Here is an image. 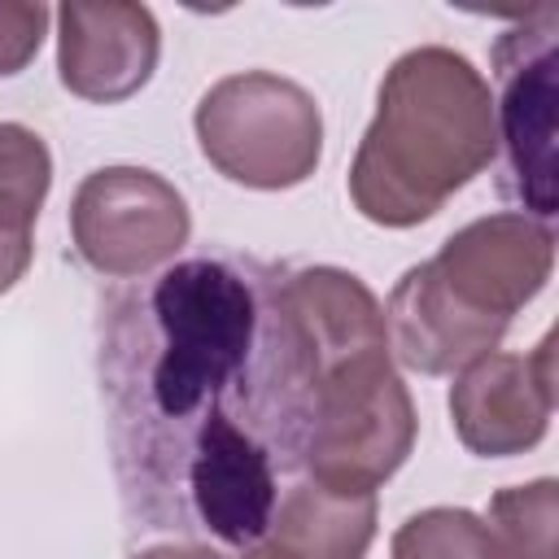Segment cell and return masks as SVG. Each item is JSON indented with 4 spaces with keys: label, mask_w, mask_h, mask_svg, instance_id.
Masks as SVG:
<instances>
[{
    "label": "cell",
    "mask_w": 559,
    "mask_h": 559,
    "mask_svg": "<svg viewBox=\"0 0 559 559\" xmlns=\"http://www.w3.org/2000/svg\"><path fill=\"white\" fill-rule=\"evenodd\" d=\"M389 559H502V550L467 507H428L393 533Z\"/></svg>",
    "instance_id": "obj_15"
},
{
    "label": "cell",
    "mask_w": 559,
    "mask_h": 559,
    "mask_svg": "<svg viewBox=\"0 0 559 559\" xmlns=\"http://www.w3.org/2000/svg\"><path fill=\"white\" fill-rule=\"evenodd\" d=\"M502 559H559V480L542 476L528 485L498 489L485 515Z\"/></svg>",
    "instance_id": "obj_13"
},
{
    "label": "cell",
    "mask_w": 559,
    "mask_h": 559,
    "mask_svg": "<svg viewBox=\"0 0 559 559\" xmlns=\"http://www.w3.org/2000/svg\"><path fill=\"white\" fill-rule=\"evenodd\" d=\"M131 559H223V555L214 546H201V542H179V546L170 542V546H148Z\"/></svg>",
    "instance_id": "obj_18"
},
{
    "label": "cell",
    "mask_w": 559,
    "mask_h": 559,
    "mask_svg": "<svg viewBox=\"0 0 559 559\" xmlns=\"http://www.w3.org/2000/svg\"><path fill=\"white\" fill-rule=\"evenodd\" d=\"M162 31L148 4L131 0H66L57 9V74L61 87L92 105L131 100L157 70Z\"/></svg>",
    "instance_id": "obj_10"
},
{
    "label": "cell",
    "mask_w": 559,
    "mask_h": 559,
    "mask_svg": "<svg viewBox=\"0 0 559 559\" xmlns=\"http://www.w3.org/2000/svg\"><path fill=\"white\" fill-rule=\"evenodd\" d=\"M205 162L245 188L280 192L314 175L323 157L319 100L271 70H245L218 79L192 114Z\"/></svg>",
    "instance_id": "obj_3"
},
{
    "label": "cell",
    "mask_w": 559,
    "mask_h": 559,
    "mask_svg": "<svg viewBox=\"0 0 559 559\" xmlns=\"http://www.w3.org/2000/svg\"><path fill=\"white\" fill-rule=\"evenodd\" d=\"M555 415V336L533 354H485L467 362L450 389V424L480 459L533 450Z\"/></svg>",
    "instance_id": "obj_8"
},
{
    "label": "cell",
    "mask_w": 559,
    "mask_h": 559,
    "mask_svg": "<svg viewBox=\"0 0 559 559\" xmlns=\"http://www.w3.org/2000/svg\"><path fill=\"white\" fill-rule=\"evenodd\" d=\"M280 293L310 393H319L345 371L389 362L384 306L354 271L301 266L284 275Z\"/></svg>",
    "instance_id": "obj_9"
},
{
    "label": "cell",
    "mask_w": 559,
    "mask_h": 559,
    "mask_svg": "<svg viewBox=\"0 0 559 559\" xmlns=\"http://www.w3.org/2000/svg\"><path fill=\"white\" fill-rule=\"evenodd\" d=\"M280 284L266 262L201 253L109 301V441L148 528L236 550L266 537L280 476L301 467L314 415Z\"/></svg>",
    "instance_id": "obj_1"
},
{
    "label": "cell",
    "mask_w": 559,
    "mask_h": 559,
    "mask_svg": "<svg viewBox=\"0 0 559 559\" xmlns=\"http://www.w3.org/2000/svg\"><path fill=\"white\" fill-rule=\"evenodd\" d=\"M376 537V493L297 480L271 511L266 546L284 559H367Z\"/></svg>",
    "instance_id": "obj_12"
},
{
    "label": "cell",
    "mask_w": 559,
    "mask_h": 559,
    "mask_svg": "<svg viewBox=\"0 0 559 559\" xmlns=\"http://www.w3.org/2000/svg\"><path fill=\"white\" fill-rule=\"evenodd\" d=\"M70 236L96 275L144 280L188 245L192 214L183 192L157 170L100 166L74 188Z\"/></svg>",
    "instance_id": "obj_6"
},
{
    "label": "cell",
    "mask_w": 559,
    "mask_h": 559,
    "mask_svg": "<svg viewBox=\"0 0 559 559\" xmlns=\"http://www.w3.org/2000/svg\"><path fill=\"white\" fill-rule=\"evenodd\" d=\"M52 188V153L39 131L0 122V231H31Z\"/></svg>",
    "instance_id": "obj_14"
},
{
    "label": "cell",
    "mask_w": 559,
    "mask_h": 559,
    "mask_svg": "<svg viewBox=\"0 0 559 559\" xmlns=\"http://www.w3.org/2000/svg\"><path fill=\"white\" fill-rule=\"evenodd\" d=\"M48 17L52 9L39 0H0V79L35 61L48 35Z\"/></svg>",
    "instance_id": "obj_16"
},
{
    "label": "cell",
    "mask_w": 559,
    "mask_h": 559,
    "mask_svg": "<svg viewBox=\"0 0 559 559\" xmlns=\"http://www.w3.org/2000/svg\"><path fill=\"white\" fill-rule=\"evenodd\" d=\"M415 402L393 362H371L314 393L301 467L336 489H380L415 450Z\"/></svg>",
    "instance_id": "obj_5"
},
{
    "label": "cell",
    "mask_w": 559,
    "mask_h": 559,
    "mask_svg": "<svg viewBox=\"0 0 559 559\" xmlns=\"http://www.w3.org/2000/svg\"><path fill=\"white\" fill-rule=\"evenodd\" d=\"M432 266L467 310L511 323V314L524 310L550 280L555 231L524 210L485 214L445 236Z\"/></svg>",
    "instance_id": "obj_7"
},
{
    "label": "cell",
    "mask_w": 559,
    "mask_h": 559,
    "mask_svg": "<svg viewBox=\"0 0 559 559\" xmlns=\"http://www.w3.org/2000/svg\"><path fill=\"white\" fill-rule=\"evenodd\" d=\"M493 70L502 87L493 100L498 148L507 153L502 192L546 223L559 205V9L537 4L511 22L493 44Z\"/></svg>",
    "instance_id": "obj_4"
},
{
    "label": "cell",
    "mask_w": 559,
    "mask_h": 559,
    "mask_svg": "<svg viewBox=\"0 0 559 559\" xmlns=\"http://www.w3.org/2000/svg\"><path fill=\"white\" fill-rule=\"evenodd\" d=\"M511 323L467 310L437 275L432 262L411 266L384 301L389 354L419 376H454L498 349Z\"/></svg>",
    "instance_id": "obj_11"
},
{
    "label": "cell",
    "mask_w": 559,
    "mask_h": 559,
    "mask_svg": "<svg viewBox=\"0 0 559 559\" xmlns=\"http://www.w3.org/2000/svg\"><path fill=\"white\" fill-rule=\"evenodd\" d=\"M236 559H284V555H280L275 546H266V542H262V546H249V550H240Z\"/></svg>",
    "instance_id": "obj_19"
},
{
    "label": "cell",
    "mask_w": 559,
    "mask_h": 559,
    "mask_svg": "<svg viewBox=\"0 0 559 559\" xmlns=\"http://www.w3.org/2000/svg\"><path fill=\"white\" fill-rule=\"evenodd\" d=\"M35 236L31 231H0V297L31 271Z\"/></svg>",
    "instance_id": "obj_17"
},
{
    "label": "cell",
    "mask_w": 559,
    "mask_h": 559,
    "mask_svg": "<svg viewBox=\"0 0 559 559\" xmlns=\"http://www.w3.org/2000/svg\"><path fill=\"white\" fill-rule=\"evenodd\" d=\"M498 157L493 92L445 44L402 52L376 92V118L349 166V201L380 227L432 218Z\"/></svg>",
    "instance_id": "obj_2"
}]
</instances>
